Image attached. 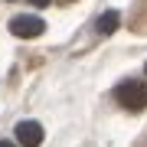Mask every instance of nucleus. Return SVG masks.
I'll return each mask as SVG.
<instances>
[{
  "instance_id": "f257e3e1",
  "label": "nucleus",
  "mask_w": 147,
  "mask_h": 147,
  "mask_svg": "<svg viewBox=\"0 0 147 147\" xmlns=\"http://www.w3.org/2000/svg\"><path fill=\"white\" fill-rule=\"evenodd\" d=\"M115 98H118V105H124V108H131V111H141L147 108V85L144 82H121L118 88H115Z\"/></svg>"
},
{
  "instance_id": "f03ea898",
  "label": "nucleus",
  "mask_w": 147,
  "mask_h": 147,
  "mask_svg": "<svg viewBox=\"0 0 147 147\" xmlns=\"http://www.w3.org/2000/svg\"><path fill=\"white\" fill-rule=\"evenodd\" d=\"M10 33L20 39H33V36H42L46 33V23L39 16H13L10 20Z\"/></svg>"
},
{
  "instance_id": "7ed1b4c3",
  "label": "nucleus",
  "mask_w": 147,
  "mask_h": 147,
  "mask_svg": "<svg viewBox=\"0 0 147 147\" xmlns=\"http://www.w3.org/2000/svg\"><path fill=\"white\" fill-rule=\"evenodd\" d=\"M16 144L20 147H39L42 144V124H36V121H20L16 124Z\"/></svg>"
},
{
  "instance_id": "20e7f679",
  "label": "nucleus",
  "mask_w": 147,
  "mask_h": 147,
  "mask_svg": "<svg viewBox=\"0 0 147 147\" xmlns=\"http://www.w3.org/2000/svg\"><path fill=\"white\" fill-rule=\"evenodd\" d=\"M95 30H98L101 36H111V33L118 30V13H115V10L101 13V16H98V23H95Z\"/></svg>"
},
{
  "instance_id": "39448f33",
  "label": "nucleus",
  "mask_w": 147,
  "mask_h": 147,
  "mask_svg": "<svg viewBox=\"0 0 147 147\" xmlns=\"http://www.w3.org/2000/svg\"><path fill=\"white\" fill-rule=\"evenodd\" d=\"M33 3H36V7H46V3H49V0H33Z\"/></svg>"
},
{
  "instance_id": "423d86ee",
  "label": "nucleus",
  "mask_w": 147,
  "mask_h": 147,
  "mask_svg": "<svg viewBox=\"0 0 147 147\" xmlns=\"http://www.w3.org/2000/svg\"><path fill=\"white\" fill-rule=\"evenodd\" d=\"M0 147H16V144H10V141H0Z\"/></svg>"
},
{
  "instance_id": "0eeeda50",
  "label": "nucleus",
  "mask_w": 147,
  "mask_h": 147,
  "mask_svg": "<svg viewBox=\"0 0 147 147\" xmlns=\"http://www.w3.org/2000/svg\"><path fill=\"white\" fill-rule=\"evenodd\" d=\"M144 72H147V65H144Z\"/></svg>"
}]
</instances>
